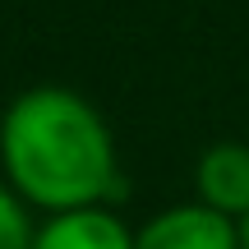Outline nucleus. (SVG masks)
<instances>
[{
	"mask_svg": "<svg viewBox=\"0 0 249 249\" xmlns=\"http://www.w3.org/2000/svg\"><path fill=\"white\" fill-rule=\"evenodd\" d=\"M0 180L42 213L111 203L124 194L111 124L83 92L37 83L0 116Z\"/></svg>",
	"mask_w": 249,
	"mask_h": 249,
	"instance_id": "f257e3e1",
	"label": "nucleus"
},
{
	"mask_svg": "<svg viewBox=\"0 0 249 249\" xmlns=\"http://www.w3.org/2000/svg\"><path fill=\"white\" fill-rule=\"evenodd\" d=\"M134 249H240V231L231 217L189 198L152 213L134 231Z\"/></svg>",
	"mask_w": 249,
	"mask_h": 249,
	"instance_id": "f03ea898",
	"label": "nucleus"
},
{
	"mask_svg": "<svg viewBox=\"0 0 249 249\" xmlns=\"http://www.w3.org/2000/svg\"><path fill=\"white\" fill-rule=\"evenodd\" d=\"M194 198L231 222H240L249 213V139H222L198 152Z\"/></svg>",
	"mask_w": 249,
	"mask_h": 249,
	"instance_id": "7ed1b4c3",
	"label": "nucleus"
},
{
	"mask_svg": "<svg viewBox=\"0 0 249 249\" xmlns=\"http://www.w3.org/2000/svg\"><path fill=\"white\" fill-rule=\"evenodd\" d=\"M33 249H134V226L111 203L46 213L33 231Z\"/></svg>",
	"mask_w": 249,
	"mask_h": 249,
	"instance_id": "20e7f679",
	"label": "nucleus"
},
{
	"mask_svg": "<svg viewBox=\"0 0 249 249\" xmlns=\"http://www.w3.org/2000/svg\"><path fill=\"white\" fill-rule=\"evenodd\" d=\"M33 231L37 226L28 217V203L0 180V249H33Z\"/></svg>",
	"mask_w": 249,
	"mask_h": 249,
	"instance_id": "39448f33",
	"label": "nucleus"
},
{
	"mask_svg": "<svg viewBox=\"0 0 249 249\" xmlns=\"http://www.w3.org/2000/svg\"><path fill=\"white\" fill-rule=\"evenodd\" d=\"M235 231H240V249H249V213L240 217V222H235Z\"/></svg>",
	"mask_w": 249,
	"mask_h": 249,
	"instance_id": "423d86ee",
	"label": "nucleus"
}]
</instances>
